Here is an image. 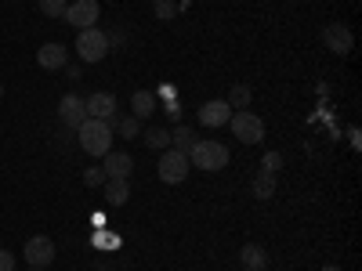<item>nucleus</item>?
<instances>
[{
    "mask_svg": "<svg viewBox=\"0 0 362 271\" xmlns=\"http://www.w3.org/2000/svg\"><path fill=\"white\" fill-rule=\"evenodd\" d=\"M76 134H80V148L87 156L112 152V124H109V119H83Z\"/></svg>",
    "mask_w": 362,
    "mask_h": 271,
    "instance_id": "nucleus-1",
    "label": "nucleus"
},
{
    "mask_svg": "<svg viewBox=\"0 0 362 271\" xmlns=\"http://www.w3.org/2000/svg\"><path fill=\"white\" fill-rule=\"evenodd\" d=\"M228 159H232L228 148H225L221 141H214V138H203V141H196V145L189 148V163H192L196 170H206V174L225 170Z\"/></svg>",
    "mask_w": 362,
    "mask_h": 271,
    "instance_id": "nucleus-2",
    "label": "nucleus"
},
{
    "mask_svg": "<svg viewBox=\"0 0 362 271\" xmlns=\"http://www.w3.org/2000/svg\"><path fill=\"white\" fill-rule=\"evenodd\" d=\"M73 51L80 54V62L95 66V62H102V58L109 54V33H102L98 25L76 29V44H73Z\"/></svg>",
    "mask_w": 362,
    "mask_h": 271,
    "instance_id": "nucleus-3",
    "label": "nucleus"
},
{
    "mask_svg": "<svg viewBox=\"0 0 362 271\" xmlns=\"http://www.w3.org/2000/svg\"><path fill=\"white\" fill-rule=\"evenodd\" d=\"M228 127H232V134L243 145H261L264 141V119L254 109H235L228 116Z\"/></svg>",
    "mask_w": 362,
    "mask_h": 271,
    "instance_id": "nucleus-4",
    "label": "nucleus"
},
{
    "mask_svg": "<svg viewBox=\"0 0 362 271\" xmlns=\"http://www.w3.org/2000/svg\"><path fill=\"white\" fill-rule=\"evenodd\" d=\"M192 163L185 152H177V148H163L160 152V163H156V177L163 181V185H181V181L189 177Z\"/></svg>",
    "mask_w": 362,
    "mask_h": 271,
    "instance_id": "nucleus-5",
    "label": "nucleus"
},
{
    "mask_svg": "<svg viewBox=\"0 0 362 271\" xmlns=\"http://www.w3.org/2000/svg\"><path fill=\"white\" fill-rule=\"evenodd\" d=\"M322 44H326V51H334V54H351L355 51V37H351V29L344 22H326Z\"/></svg>",
    "mask_w": 362,
    "mask_h": 271,
    "instance_id": "nucleus-6",
    "label": "nucleus"
},
{
    "mask_svg": "<svg viewBox=\"0 0 362 271\" xmlns=\"http://www.w3.org/2000/svg\"><path fill=\"white\" fill-rule=\"evenodd\" d=\"M98 15H102V4H98V0H73L62 18H66L69 25H76V29H87V25L98 22Z\"/></svg>",
    "mask_w": 362,
    "mask_h": 271,
    "instance_id": "nucleus-7",
    "label": "nucleus"
},
{
    "mask_svg": "<svg viewBox=\"0 0 362 271\" xmlns=\"http://www.w3.org/2000/svg\"><path fill=\"white\" fill-rule=\"evenodd\" d=\"M22 257L29 260V267H47L54 260V243H51V235H33L25 243Z\"/></svg>",
    "mask_w": 362,
    "mask_h": 271,
    "instance_id": "nucleus-8",
    "label": "nucleus"
},
{
    "mask_svg": "<svg viewBox=\"0 0 362 271\" xmlns=\"http://www.w3.org/2000/svg\"><path fill=\"white\" fill-rule=\"evenodd\" d=\"M66 62H69V51H66V44H58V40H51V44H44V47L37 51V66L47 69V73L66 69Z\"/></svg>",
    "mask_w": 362,
    "mask_h": 271,
    "instance_id": "nucleus-9",
    "label": "nucleus"
},
{
    "mask_svg": "<svg viewBox=\"0 0 362 271\" xmlns=\"http://www.w3.org/2000/svg\"><path fill=\"white\" fill-rule=\"evenodd\" d=\"M58 119L69 127V131H80V124L87 119V109H83V98L80 95H66L58 102Z\"/></svg>",
    "mask_w": 362,
    "mask_h": 271,
    "instance_id": "nucleus-10",
    "label": "nucleus"
},
{
    "mask_svg": "<svg viewBox=\"0 0 362 271\" xmlns=\"http://www.w3.org/2000/svg\"><path fill=\"white\" fill-rule=\"evenodd\" d=\"M83 109H87V119H112L116 116V95L98 90V95L83 98Z\"/></svg>",
    "mask_w": 362,
    "mask_h": 271,
    "instance_id": "nucleus-11",
    "label": "nucleus"
},
{
    "mask_svg": "<svg viewBox=\"0 0 362 271\" xmlns=\"http://www.w3.org/2000/svg\"><path fill=\"white\" fill-rule=\"evenodd\" d=\"M228 116H232V109H228L225 98H214V102H203L199 105V124L203 127H225Z\"/></svg>",
    "mask_w": 362,
    "mask_h": 271,
    "instance_id": "nucleus-12",
    "label": "nucleus"
},
{
    "mask_svg": "<svg viewBox=\"0 0 362 271\" xmlns=\"http://www.w3.org/2000/svg\"><path fill=\"white\" fill-rule=\"evenodd\" d=\"M102 170H105V177H127V181H131V174H134V159H131L127 152H105Z\"/></svg>",
    "mask_w": 362,
    "mask_h": 271,
    "instance_id": "nucleus-13",
    "label": "nucleus"
},
{
    "mask_svg": "<svg viewBox=\"0 0 362 271\" xmlns=\"http://www.w3.org/2000/svg\"><path fill=\"white\" fill-rule=\"evenodd\" d=\"M127 199H131V181L127 177H105V203L124 206Z\"/></svg>",
    "mask_w": 362,
    "mask_h": 271,
    "instance_id": "nucleus-14",
    "label": "nucleus"
},
{
    "mask_svg": "<svg viewBox=\"0 0 362 271\" xmlns=\"http://www.w3.org/2000/svg\"><path fill=\"white\" fill-rule=\"evenodd\" d=\"M153 112H156V95H153V90H134V95H131V116L148 119Z\"/></svg>",
    "mask_w": 362,
    "mask_h": 271,
    "instance_id": "nucleus-15",
    "label": "nucleus"
},
{
    "mask_svg": "<svg viewBox=\"0 0 362 271\" xmlns=\"http://www.w3.org/2000/svg\"><path fill=\"white\" fill-rule=\"evenodd\" d=\"M250 192H254V199H272V195H276V174H268V170L254 174Z\"/></svg>",
    "mask_w": 362,
    "mask_h": 271,
    "instance_id": "nucleus-16",
    "label": "nucleus"
},
{
    "mask_svg": "<svg viewBox=\"0 0 362 271\" xmlns=\"http://www.w3.org/2000/svg\"><path fill=\"white\" fill-rule=\"evenodd\" d=\"M239 260H243V267H250V271H264V264H268V253H264V246L250 243V246H243V250H239Z\"/></svg>",
    "mask_w": 362,
    "mask_h": 271,
    "instance_id": "nucleus-17",
    "label": "nucleus"
},
{
    "mask_svg": "<svg viewBox=\"0 0 362 271\" xmlns=\"http://www.w3.org/2000/svg\"><path fill=\"white\" fill-rule=\"evenodd\" d=\"M196 145V131L192 127H185V124H174V131H170V148H177V152H185L189 156V148Z\"/></svg>",
    "mask_w": 362,
    "mask_h": 271,
    "instance_id": "nucleus-18",
    "label": "nucleus"
},
{
    "mask_svg": "<svg viewBox=\"0 0 362 271\" xmlns=\"http://www.w3.org/2000/svg\"><path fill=\"white\" fill-rule=\"evenodd\" d=\"M109 124H112V131H116L119 138H127V141H134V138L141 134V119H138V116H119V119L112 116Z\"/></svg>",
    "mask_w": 362,
    "mask_h": 271,
    "instance_id": "nucleus-19",
    "label": "nucleus"
},
{
    "mask_svg": "<svg viewBox=\"0 0 362 271\" xmlns=\"http://www.w3.org/2000/svg\"><path fill=\"white\" fill-rule=\"evenodd\" d=\"M225 102H228V109H232V112H235V109H250L254 90H250L247 83H235V87L228 90V98H225Z\"/></svg>",
    "mask_w": 362,
    "mask_h": 271,
    "instance_id": "nucleus-20",
    "label": "nucleus"
},
{
    "mask_svg": "<svg viewBox=\"0 0 362 271\" xmlns=\"http://www.w3.org/2000/svg\"><path fill=\"white\" fill-rule=\"evenodd\" d=\"M141 138H145V145H148V148H156V152L170 148V131H167V127H148Z\"/></svg>",
    "mask_w": 362,
    "mask_h": 271,
    "instance_id": "nucleus-21",
    "label": "nucleus"
},
{
    "mask_svg": "<svg viewBox=\"0 0 362 271\" xmlns=\"http://www.w3.org/2000/svg\"><path fill=\"white\" fill-rule=\"evenodd\" d=\"M37 8H40L47 18H62L66 8H69V0H37Z\"/></svg>",
    "mask_w": 362,
    "mask_h": 271,
    "instance_id": "nucleus-22",
    "label": "nucleus"
},
{
    "mask_svg": "<svg viewBox=\"0 0 362 271\" xmlns=\"http://www.w3.org/2000/svg\"><path fill=\"white\" fill-rule=\"evenodd\" d=\"M83 185H87V188L105 185V170H102V167H87V170H83Z\"/></svg>",
    "mask_w": 362,
    "mask_h": 271,
    "instance_id": "nucleus-23",
    "label": "nucleus"
},
{
    "mask_svg": "<svg viewBox=\"0 0 362 271\" xmlns=\"http://www.w3.org/2000/svg\"><path fill=\"white\" fill-rule=\"evenodd\" d=\"M153 8H156V18H160V22H170V18L177 15V4H174V0H156Z\"/></svg>",
    "mask_w": 362,
    "mask_h": 271,
    "instance_id": "nucleus-24",
    "label": "nucleus"
},
{
    "mask_svg": "<svg viewBox=\"0 0 362 271\" xmlns=\"http://www.w3.org/2000/svg\"><path fill=\"white\" fill-rule=\"evenodd\" d=\"M279 167H283V152H264L261 170H268V174H279Z\"/></svg>",
    "mask_w": 362,
    "mask_h": 271,
    "instance_id": "nucleus-25",
    "label": "nucleus"
},
{
    "mask_svg": "<svg viewBox=\"0 0 362 271\" xmlns=\"http://www.w3.org/2000/svg\"><path fill=\"white\" fill-rule=\"evenodd\" d=\"M0 271H15V253L11 250H0Z\"/></svg>",
    "mask_w": 362,
    "mask_h": 271,
    "instance_id": "nucleus-26",
    "label": "nucleus"
},
{
    "mask_svg": "<svg viewBox=\"0 0 362 271\" xmlns=\"http://www.w3.org/2000/svg\"><path fill=\"white\" fill-rule=\"evenodd\" d=\"M167 116L174 119V124H181V105H177V102H170V105H167Z\"/></svg>",
    "mask_w": 362,
    "mask_h": 271,
    "instance_id": "nucleus-27",
    "label": "nucleus"
},
{
    "mask_svg": "<svg viewBox=\"0 0 362 271\" xmlns=\"http://www.w3.org/2000/svg\"><path fill=\"white\" fill-rule=\"evenodd\" d=\"M62 73H66L69 80H80V66H76V62H66V69H62Z\"/></svg>",
    "mask_w": 362,
    "mask_h": 271,
    "instance_id": "nucleus-28",
    "label": "nucleus"
},
{
    "mask_svg": "<svg viewBox=\"0 0 362 271\" xmlns=\"http://www.w3.org/2000/svg\"><path fill=\"white\" fill-rule=\"evenodd\" d=\"M322 271H341V267H334V264H326V267H322Z\"/></svg>",
    "mask_w": 362,
    "mask_h": 271,
    "instance_id": "nucleus-29",
    "label": "nucleus"
},
{
    "mask_svg": "<svg viewBox=\"0 0 362 271\" xmlns=\"http://www.w3.org/2000/svg\"><path fill=\"white\" fill-rule=\"evenodd\" d=\"M0 98H4V83H0Z\"/></svg>",
    "mask_w": 362,
    "mask_h": 271,
    "instance_id": "nucleus-30",
    "label": "nucleus"
},
{
    "mask_svg": "<svg viewBox=\"0 0 362 271\" xmlns=\"http://www.w3.org/2000/svg\"><path fill=\"white\" fill-rule=\"evenodd\" d=\"M29 271H44V267H29Z\"/></svg>",
    "mask_w": 362,
    "mask_h": 271,
    "instance_id": "nucleus-31",
    "label": "nucleus"
},
{
    "mask_svg": "<svg viewBox=\"0 0 362 271\" xmlns=\"http://www.w3.org/2000/svg\"><path fill=\"white\" fill-rule=\"evenodd\" d=\"M243 271H250V267H243Z\"/></svg>",
    "mask_w": 362,
    "mask_h": 271,
    "instance_id": "nucleus-32",
    "label": "nucleus"
},
{
    "mask_svg": "<svg viewBox=\"0 0 362 271\" xmlns=\"http://www.w3.org/2000/svg\"><path fill=\"white\" fill-rule=\"evenodd\" d=\"M153 4H156V0H153Z\"/></svg>",
    "mask_w": 362,
    "mask_h": 271,
    "instance_id": "nucleus-33",
    "label": "nucleus"
},
{
    "mask_svg": "<svg viewBox=\"0 0 362 271\" xmlns=\"http://www.w3.org/2000/svg\"><path fill=\"white\" fill-rule=\"evenodd\" d=\"M102 271H105V267H102Z\"/></svg>",
    "mask_w": 362,
    "mask_h": 271,
    "instance_id": "nucleus-34",
    "label": "nucleus"
}]
</instances>
